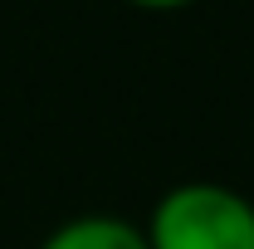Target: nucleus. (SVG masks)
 Instances as JSON below:
<instances>
[{"label": "nucleus", "instance_id": "f257e3e1", "mask_svg": "<svg viewBox=\"0 0 254 249\" xmlns=\"http://www.w3.org/2000/svg\"><path fill=\"white\" fill-rule=\"evenodd\" d=\"M147 249H254V200L225 181L161 190L142 225Z\"/></svg>", "mask_w": 254, "mask_h": 249}, {"label": "nucleus", "instance_id": "f03ea898", "mask_svg": "<svg viewBox=\"0 0 254 249\" xmlns=\"http://www.w3.org/2000/svg\"><path fill=\"white\" fill-rule=\"evenodd\" d=\"M39 249H147V235L123 215H73L54 225Z\"/></svg>", "mask_w": 254, "mask_h": 249}, {"label": "nucleus", "instance_id": "7ed1b4c3", "mask_svg": "<svg viewBox=\"0 0 254 249\" xmlns=\"http://www.w3.org/2000/svg\"><path fill=\"white\" fill-rule=\"evenodd\" d=\"M127 5L152 10V15H171V10H186V5H195V0H127Z\"/></svg>", "mask_w": 254, "mask_h": 249}]
</instances>
